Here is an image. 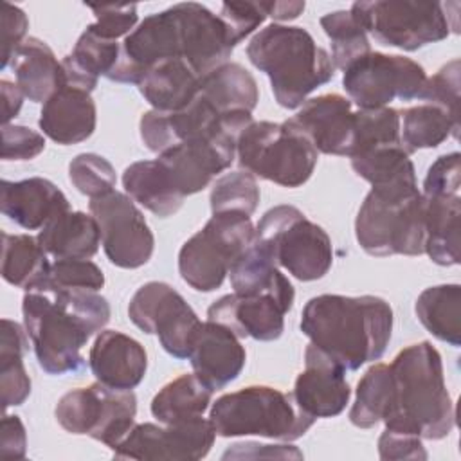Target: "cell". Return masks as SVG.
Listing matches in <instances>:
<instances>
[{
	"label": "cell",
	"instance_id": "obj_22",
	"mask_svg": "<svg viewBox=\"0 0 461 461\" xmlns=\"http://www.w3.org/2000/svg\"><path fill=\"white\" fill-rule=\"evenodd\" d=\"M0 193L4 216L25 230H41L54 216L70 209L63 191L43 176L2 180Z\"/></svg>",
	"mask_w": 461,
	"mask_h": 461
},
{
	"label": "cell",
	"instance_id": "obj_10",
	"mask_svg": "<svg viewBox=\"0 0 461 461\" xmlns=\"http://www.w3.org/2000/svg\"><path fill=\"white\" fill-rule=\"evenodd\" d=\"M445 9L441 2L375 0L355 2L349 13L382 45L412 52L454 32Z\"/></svg>",
	"mask_w": 461,
	"mask_h": 461
},
{
	"label": "cell",
	"instance_id": "obj_53",
	"mask_svg": "<svg viewBox=\"0 0 461 461\" xmlns=\"http://www.w3.org/2000/svg\"><path fill=\"white\" fill-rule=\"evenodd\" d=\"M263 9L267 16L279 22H288L295 20L304 11V2H263Z\"/></svg>",
	"mask_w": 461,
	"mask_h": 461
},
{
	"label": "cell",
	"instance_id": "obj_7",
	"mask_svg": "<svg viewBox=\"0 0 461 461\" xmlns=\"http://www.w3.org/2000/svg\"><path fill=\"white\" fill-rule=\"evenodd\" d=\"M236 158L256 178L299 187L313 175L319 151L285 122L252 121L238 135Z\"/></svg>",
	"mask_w": 461,
	"mask_h": 461
},
{
	"label": "cell",
	"instance_id": "obj_9",
	"mask_svg": "<svg viewBox=\"0 0 461 461\" xmlns=\"http://www.w3.org/2000/svg\"><path fill=\"white\" fill-rule=\"evenodd\" d=\"M355 236L369 256L423 254L427 238L423 194L391 200L369 191L357 212Z\"/></svg>",
	"mask_w": 461,
	"mask_h": 461
},
{
	"label": "cell",
	"instance_id": "obj_43",
	"mask_svg": "<svg viewBox=\"0 0 461 461\" xmlns=\"http://www.w3.org/2000/svg\"><path fill=\"white\" fill-rule=\"evenodd\" d=\"M103 285H104V274L94 261H90V259H56L54 263H50L49 276L40 288L99 292L103 288Z\"/></svg>",
	"mask_w": 461,
	"mask_h": 461
},
{
	"label": "cell",
	"instance_id": "obj_31",
	"mask_svg": "<svg viewBox=\"0 0 461 461\" xmlns=\"http://www.w3.org/2000/svg\"><path fill=\"white\" fill-rule=\"evenodd\" d=\"M122 187L133 202L158 218L173 216L185 200L157 158L130 164L122 173Z\"/></svg>",
	"mask_w": 461,
	"mask_h": 461
},
{
	"label": "cell",
	"instance_id": "obj_26",
	"mask_svg": "<svg viewBox=\"0 0 461 461\" xmlns=\"http://www.w3.org/2000/svg\"><path fill=\"white\" fill-rule=\"evenodd\" d=\"M230 285L236 294L270 295L288 312L294 306L295 290L288 277L281 274L268 252L256 241L234 261L229 270Z\"/></svg>",
	"mask_w": 461,
	"mask_h": 461
},
{
	"label": "cell",
	"instance_id": "obj_30",
	"mask_svg": "<svg viewBox=\"0 0 461 461\" xmlns=\"http://www.w3.org/2000/svg\"><path fill=\"white\" fill-rule=\"evenodd\" d=\"M198 94L221 115L236 112L252 113L259 101L256 77L236 61H227L202 76Z\"/></svg>",
	"mask_w": 461,
	"mask_h": 461
},
{
	"label": "cell",
	"instance_id": "obj_50",
	"mask_svg": "<svg viewBox=\"0 0 461 461\" xmlns=\"http://www.w3.org/2000/svg\"><path fill=\"white\" fill-rule=\"evenodd\" d=\"M378 454L382 459H427L420 436L389 429H384L378 438Z\"/></svg>",
	"mask_w": 461,
	"mask_h": 461
},
{
	"label": "cell",
	"instance_id": "obj_14",
	"mask_svg": "<svg viewBox=\"0 0 461 461\" xmlns=\"http://www.w3.org/2000/svg\"><path fill=\"white\" fill-rule=\"evenodd\" d=\"M88 209L99 225L101 245L112 265L131 270L151 259L153 232L128 194L113 189L92 198Z\"/></svg>",
	"mask_w": 461,
	"mask_h": 461
},
{
	"label": "cell",
	"instance_id": "obj_4",
	"mask_svg": "<svg viewBox=\"0 0 461 461\" xmlns=\"http://www.w3.org/2000/svg\"><path fill=\"white\" fill-rule=\"evenodd\" d=\"M247 56L268 76L277 104L288 110L301 108L313 90L335 76L330 52L295 25H267L249 41Z\"/></svg>",
	"mask_w": 461,
	"mask_h": 461
},
{
	"label": "cell",
	"instance_id": "obj_6",
	"mask_svg": "<svg viewBox=\"0 0 461 461\" xmlns=\"http://www.w3.org/2000/svg\"><path fill=\"white\" fill-rule=\"evenodd\" d=\"M254 241L299 281L321 279L333 265L328 232L294 205L268 209L256 225Z\"/></svg>",
	"mask_w": 461,
	"mask_h": 461
},
{
	"label": "cell",
	"instance_id": "obj_11",
	"mask_svg": "<svg viewBox=\"0 0 461 461\" xmlns=\"http://www.w3.org/2000/svg\"><path fill=\"white\" fill-rule=\"evenodd\" d=\"M137 396L101 382L65 393L54 409L63 430L113 447L135 425Z\"/></svg>",
	"mask_w": 461,
	"mask_h": 461
},
{
	"label": "cell",
	"instance_id": "obj_1",
	"mask_svg": "<svg viewBox=\"0 0 461 461\" xmlns=\"http://www.w3.org/2000/svg\"><path fill=\"white\" fill-rule=\"evenodd\" d=\"M22 313L40 367L61 376L85 366L81 349L108 324L112 310L94 290L40 288L25 292Z\"/></svg>",
	"mask_w": 461,
	"mask_h": 461
},
{
	"label": "cell",
	"instance_id": "obj_32",
	"mask_svg": "<svg viewBox=\"0 0 461 461\" xmlns=\"http://www.w3.org/2000/svg\"><path fill=\"white\" fill-rule=\"evenodd\" d=\"M421 326L438 340L461 346V286L457 283L425 288L414 304Z\"/></svg>",
	"mask_w": 461,
	"mask_h": 461
},
{
	"label": "cell",
	"instance_id": "obj_35",
	"mask_svg": "<svg viewBox=\"0 0 461 461\" xmlns=\"http://www.w3.org/2000/svg\"><path fill=\"white\" fill-rule=\"evenodd\" d=\"M459 121L436 104L423 103L400 112V140L411 155L418 149L438 148L448 137L457 139Z\"/></svg>",
	"mask_w": 461,
	"mask_h": 461
},
{
	"label": "cell",
	"instance_id": "obj_18",
	"mask_svg": "<svg viewBox=\"0 0 461 461\" xmlns=\"http://www.w3.org/2000/svg\"><path fill=\"white\" fill-rule=\"evenodd\" d=\"M346 369L312 342L304 349V369L297 375L292 396L312 418L339 416L349 403L351 389Z\"/></svg>",
	"mask_w": 461,
	"mask_h": 461
},
{
	"label": "cell",
	"instance_id": "obj_48",
	"mask_svg": "<svg viewBox=\"0 0 461 461\" xmlns=\"http://www.w3.org/2000/svg\"><path fill=\"white\" fill-rule=\"evenodd\" d=\"M45 149V137L20 124L2 126V160H31Z\"/></svg>",
	"mask_w": 461,
	"mask_h": 461
},
{
	"label": "cell",
	"instance_id": "obj_3",
	"mask_svg": "<svg viewBox=\"0 0 461 461\" xmlns=\"http://www.w3.org/2000/svg\"><path fill=\"white\" fill-rule=\"evenodd\" d=\"M391 400L384 416L385 429L443 439L456 423L454 403L445 385L439 351L429 342L403 348L389 364Z\"/></svg>",
	"mask_w": 461,
	"mask_h": 461
},
{
	"label": "cell",
	"instance_id": "obj_39",
	"mask_svg": "<svg viewBox=\"0 0 461 461\" xmlns=\"http://www.w3.org/2000/svg\"><path fill=\"white\" fill-rule=\"evenodd\" d=\"M402 144L400 140V110L384 106L355 112V137L351 155H358L380 146Z\"/></svg>",
	"mask_w": 461,
	"mask_h": 461
},
{
	"label": "cell",
	"instance_id": "obj_25",
	"mask_svg": "<svg viewBox=\"0 0 461 461\" xmlns=\"http://www.w3.org/2000/svg\"><path fill=\"white\" fill-rule=\"evenodd\" d=\"M9 67L18 88L32 103H45L63 86V65L40 38H25L11 56Z\"/></svg>",
	"mask_w": 461,
	"mask_h": 461
},
{
	"label": "cell",
	"instance_id": "obj_20",
	"mask_svg": "<svg viewBox=\"0 0 461 461\" xmlns=\"http://www.w3.org/2000/svg\"><path fill=\"white\" fill-rule=\"evenodd\" d=\"M288 310L270 295L227 294L207 308V319L223 324L238 339L276 340L283 335Z\"/></svg>",
	"mask_w": 461,
	"mask_h": 461
},
{
	"label": "cell",
	"instance_id": "obj_37",
	"mask_svg": "<svg viewBox=\"0 0 461 461\" xmlns=\"http://www.w3.org/2000/svg\"><path fill=\"white\" fill-rule=\"evenodd\" d=\"M391 400L389 364L371 366L357 384L355 402L349 411V421L358 429H371L380 423Z\"/></svg>",
	"mask_w": 461,
	"mask_h": 461
},
{
	"label": "cell",
	"instance_id": "obj_45",
	"mask_svg": "<svg viewBox=\"0 0 461 461\" xmlns=\"http://www.w3.org/2000/svg\"><path fill=\"white\" fill-rule=\"evenodd\" d=\"M95 14V22L88 25L97 36L106 40L126 38L137 25L139 14L135 4L126 5H88Z\"/></svg>",
	"mask_w": 461,
	"mask_h": 461
},
{
	"label": "cell",
	"instance_id": "obj_42",
	"mask_svg": "<svg viewBox=\"0 0 461 461\" xmlns=\"http://www.w3.org/2000/svg\"><path fill=\"white\" fill-rule=\"evenodd\" d=\"M72 185L85 196L97 198L113 191L117 176L113 166L97 153H79L68 164Z\"/></svg>",
	"mask_w": 461,
	"mask_h": 461
},
{
	"label": "cell",
	"instance_id": "obj_33",
	"mask_svg": "<svg viewBox=\"0 0 461 461\" xmlns=\"http://www.w3.org/2000/svg\"><path fill=\"white\" fill-rule=\"evenodd\" d=\"M49 254L31 234H2V277L25 292L38 290L49 276Z\"/></svg>",
	"mask_w": 461,
	"mask_h": 461
},
{
	"label": "cell",
	"instance_id": "obj_21",
	"mask_svg": "<svg viewBox=\"0 0 461 461\" xmlns=\"http://www.w3.org/2000/svg\"><path fill=\"white\" fill-rule=\"evenodd\" d=\"M88 366L97 382L131 391L146 376L148 355L133 337L117 330H103L90 348Z\"/></svg>",
	"mask_w": 461,
	"mask_h": 461
},
{
	"label": "cell",
	"instance_id": "obj_46",
	"mask_svg": "<svg viewBox=\"0 0 461 461\" xmlns=\"http://www.w3.org/2000/svg\"><path fill=\"white\" fill-rule=\"evenodd\" d=\"M218 16L225 23L234 45L243 41L268 18L263 2H223Z\"/></svg>",
	"mask_w": 461,
	"mask_h": 461
},
{
	"label": "cell",
	"instance_id": "obj_24",
	"mask_svg": "<svg viewBox=\"0 0 461 461\" xmlns=\"http://www.w3.org/2000/svg\"><path fill=\"white\" fill-rule=\"evenodd\" d=\"M402 144L380 146L349 157L353 171L371 184V191L382 198L400 200L420 193L416 169Z\"/></svg>",
	"mask_w": 461,
	"mask_h": 461
},
{
	"label": "cell",
	"instance_id": "obj_15",
	"mask_svg": "<svg viewBox=\"0 0 461 461\" xmlns=\"http://www.w3.org/2000/svg\"><path fill=\"white\" fill-rule=\"evenodd\" d=\"M216 432L203 416L176 423H135L113 447L117 459L194 461L209 454Z\"/></svg>",
	"mask_w": 461,
	"mask_h": 461
},
{
	"label": "cell",
	"instance_id": "obj_44",
	"mask_svg": "<svg viewBox=\"0 0 461 461\" xmlns=\"http://www.w3.org/2000/svg\"><path fill=\"white\" fill-rule=\"evenodd\" d=\"M459 59L456 58L448 61L432 77H427L425 88L420 97L430 104L439 106L456 121H459Z\"/></svg>",
	"mask_w": 461,
	"mask_h": 461
},
{
	"label": "cell",
	"instance_id": "obj_13",
	"mask_svg": "<svg viewBox=\"0 0 461 461\" xmlns=\"http://www.w3.org/2000/svg\"><path fill=\"white\" fill-rule=\"evenodd\" d=\"M128 315L139 330L157 335L166 353L180 360L189 357L202 324L185 299L162 281L144 283L130 299Z\"/></svg>",
	"mask_w": 461,
	"mask_h": 461
},
{
	"label": "cell",
	"instance_id": "obj_38",
	"mask_svg": "<svg viewBox=\"0 0 461 461\" xmlns=\"http://www.w3.org/2000/svg\"><path fill=\"white\" fill-rule=\"evenodd\" d=\"M331 41V61L342 72L358 58L371 52L367 32L358 25L349 11H333L319 20Z\"/></svg>",
	"mask_w": 461,
	"mask_h": 461
},
{
	"label": "cell",
	"instance_id": "obj_12",
	"mask_svg": "<svg viewBox=\"0 0 461 461\" xmlns=\"http://www.w3.org/2000/svg\"><path fill=\"white\" fill-rule=\"evenodd\" d=\"M427 83L423 67L400 54L367 52L342 76V86L360 110L389 106L391 101L420 99Z\"/></svg>",
	"mask_w": 461,
	"mask_h": 461
},
{
	"label": "cell",
	"instance_id": "obj_41",
	"mask_svg": "<svg viewBox=\"0 0 461 461\" xmlns=\"http://www.w3.org/2000/svg\"><path fill=\"white\" fill-rule=\"evenodd\" d=\"M211 212H243L252 214L259 203V187L256 176L249 171H230L218 176L211 189Z\"/></svg>",
	"mask_w": 461,
	"mask_h": 461
},
{
	"label": "cell",
	"instance_id": "obj_19",
	"mask_svg": "<svg viewBox=\"0 0 461 461\" xmlns=\"http://www.w3.org/2000/svg\"><path fill=\"white\" fill-rule=\"evenodd\" d=\"M187 358L194 375L212 391H218L240 376L247 353L229 328L207 319L200 324Z\"/></svg>",
	"mask_w": 461,
	"mask_h": 461
},
{
	"label": "cell",
	"instance_id": "obj_17",
	"mask_svg": "<svg viewBox=\"0 0 461 461\" xmlns=\"http://www.w3.org/2000/svg\"><path fill=\"white\" fill-rule=\"evenodd\" d=\"M173 7L180 27L182 59L193 72L202 77L227 63L236 45L221 18L196 2H182Z\"/></svg>",
	"mask_w": 461,
	"mask_h": 461
},
{
	"label": "cell",
	"instance_id": "obj_47",
	"mask_svg": "<svg viewBox=\"0 0 461 461\" xmlns=\"http://www.w3.org/2000/svg\"><path fill=\"white\" fill-rule=\"evenodd\" d=\"M461 155L457 151L438 157L423 180V196H452L461 187Z\"/></svg>",
	"mask_w": 461,
	"mask_h": 461
},
{
	"label": "cell",
	"instance_id": "obj_5",
	"mask_svg": "<svg viewBox=\"0 0 461 461\" xmlns=\"http://www.w3.org/2000/svg\"><path fill=\"white\" fill-rule=\"evenodd\" d=\"M209 420L216 436H259L281 441L299 439L315 418L299 409L292 393L270 385H249L212 402Z\"/></svg>",
	"mask_w": 461,
	"mask_h": 461
},
{
	"label": "cell",
	"instance_id": "obj_23",
	"mask_svg": "<svg viewBox=\"0 0 461 461\" xmlns=\"http://www.w3.org/2000/svg\"><path fill=\"white\" fill-rule=\"evenodd\" d=\"M38 124L43 135L56 144H79L95 130V103L88 90L63 85L43 103Z\"/></svg>",
	"mask_w": 461,
	"mask_h": 461
},
{
	"label": "cell",
	"instance_id": "obj_49",
	"mask_svg": "<svg viewBox=\"0 0 461 461\" xmlns=\"http://www.w3.org/2000/svg\"><path fill=\"white\" fill-rule=\"evenodd\" d=\"M29 29L27 14L9 2L2 4V68L9 67L11 56L25 40Z\"/></svg>",
	"mask_w": 461,
	"mask_h": 461
},
{
	"label": "cell",
	"instance_id": "obj_29",
	"mask_svg": "<svg viewBox=\"0 0 461 461\" xmlns=\"http://www.w3.org/2000/svg\"><path fill=\"white\" fill-rule=\"evenodd\" d=\"M425 202V254L439 267L461 261V196H423Z\"/></svg>",
	"mask_w": 461,
	"mask_h": 461
},
{
	"label": "cell",
	"instance_id": "obj_40",
	"mask_svg": "<svg viewBox=\"0 0 461 461\" xmlns=\"http://www.w3.org/2000/svg\"><path fill=\"white\" fill-rule=\"evenodd\" d=\"M121 45L122 43L117 40L101 38L86 27L67 58L94 81H97L101 76L112 79L121 61Z\"/></svg>",
	"mask_w": 461,
	"mask_h": 461
},
{
	"label": "cell",
	"instance_id": "obj_8",
	"mask_svg": "<svg viewBox=\"0 0 461 461\" xmlns=\"http://www.w3.org/2000/svg\"><path fill=\"white\" fill-rule=\"evenodd\" d=\"M256 227L249 214L216 212L178 252L180 277L196 292L221 286L234 261L254 241Z\"/></svg>",
	"mask_w": 461,
	"mask_h": 461
},
{
	"label": "cell",
	"instance_id": "obj_2",
	"mask_svg": "<svg viewBox=\"0 0 461 461\" xmlns=\"http://www.w3.org/2000/svg\"><path fill=\"white\" fill-rule=\"evenodd\" d=\"M301 331L346 371L378 360L391 340L393 308L376 295L322 294L301 313Z\"/></svg>",
	"mask_w": 461,
	"mask_h": 461
},
{
	"label": "cell",
	"instance_id": "obj_27",
	"mask_svg": "<svg viewBox=\"0 0 461 461\" xmlns=\"http://www.w3.org/2000/svg\"><path fill=\"white\" fill-rule=\"evenodd\" d=\"M36 238L54 259H90L97 254L101 243L95 218L70 209L54 216Z\"/></svg>",
	"mask_w": 461,
	"mask_h": 461
},
{
	"label": "cell",
	"instance_id": "obj_51",
	"mask_svg": "<svg viewBox=\"0 0 461 461\" xmlns=\"http://www.w3.org/2000/svg\"><path fill=\"white\" fill-rule=\"evenodd\" d=\"M27 450V434L20 416L4 414L2 434H0V454L2 457L23 459Z\"/></svg>",
	"mask_w": 461,
	"mask_h": 461
},
{
	"label": "cell",
	"instance_id": "obj_16",
	"mask_svg": "<svg viewBox=\"0 0 461 461\" xmlns=\"http://www.w3.org/2000/svg\"><path fill=\"white\" fill-rule=\"evenodd\" d=\"M285 124L301 133L324 155L349 157L355 137V112L348 97L322 94L306 99L299 112Z\"/></svg>",
	"mask_w": 461,
	"mask_h": 461
},
{
	"label": "cell",
	"instance_id": "obj_36",
	"mask_svg": "<svg viewBox=\"0 0 461 461\" xmlns=\"http://www.w3.org/2000/svg\"><path fill=\"white\" fill-rule=\"evenodd\" d=\"M27 351V331L11 319H2L0 339V389L4 411L22 405L31 394V378L23 366Z\"/></svg>",
	"mask_w": 461,
	"mask_h": 461
},
{
	"label": "cell",
	"instance_id": "obj_28",
	"mask_svg": "<svg viewBox=\"0 0 461 461\" xmlns=\"http://www.w3.org/2000/svg\"><path fill=\"white\" fill-rule=\"evenodd\" d=\"M137 88L158 112H176L200 92V76L184 59H164L144 72Z\"/></svg>",
	"mask_w": 461,
	"mask_h": 461
},
{
	"label": "cell",
	"instance_id": "obj_34",
	"mask_svg": "<svg viewBox=\"0 0 461 461\" xmlns=\"http://www.w3.org/2000/svg\"><path fill=\"white\" fill-rule=\"evenodd\" d=\"M212 389L194 373L167 382L151 400V414L158 423H176L203 416L212 402Z\"/></svg>",
	"mask_w": 461,
	"mask_h": 461
},
{
	"label": "cell",
	"instance_id": "obj_52",
	"mask_svg": "<svg viewBox=\"0 0 461 461\" xmlns=\"http://www.w3.org/2000/svg\"><path fill=\"white\" fill-rule=\"evenodd\" d=\"M0 92H2V122L9 124L11 119H14L22 108L23 103V94L18 88L16 83H11L7 79L0 81Z\"/></svg>",
	"mask_w": 461,
	"mask_h": 461
}]
</instances>
